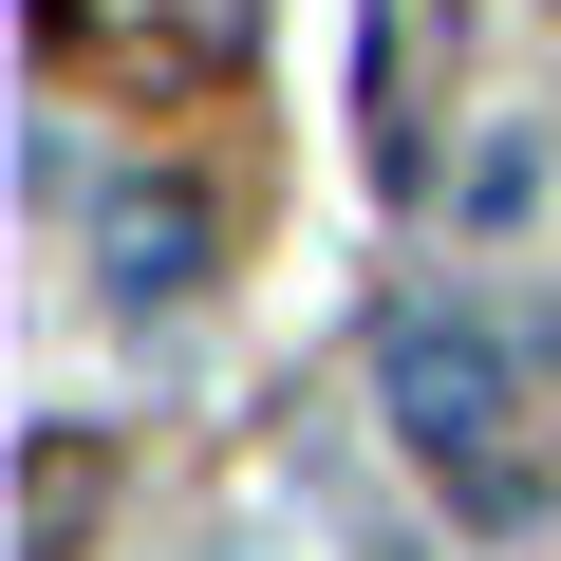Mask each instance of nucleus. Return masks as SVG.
I'll return each instance as SVG.
<instances>
[{
	"instance_id": "2",
	"label": "nucleus",
	"mask_w": 561,
	"mask_h": 561,
	"mask_svg": "<svg viewBox=\"0 0 561 561\" xmlns=\"http://www.w3.org/2000/svg\"><path fill=\"white\" fill-rule=\"evenodd\" d=\"M113 280H131V300H187V280H206V206L187 187H113Z\"/></svg>"
},
{
	"instance_id": "3",
	"label": "nucleus",
	"mask_w": 561,
	"mask_h": 561,
	"mask_svg": "<svg viewBox=\"0 0 561 561\" xmlns=\"http://www.w3.org/2000/svg\"><path fill=\"white\" fill-rule=\"evenodd\" d=\"M94 542V449L76 431H38V486H20V561H76Z\"/></svg>"
},
{
	"instance_id": "1",
	"label": "nucleus",
	"mask_w": 561,
	"mask_h": 561,
	"mask_svg": "<svg viewBox=\"0 0 561 561\" xmlns=\"http://www.w3.org/2000/svg\"><path fill=\"white\" fill-rule=\"evenodd\" d=\"M375 412L449 486V524H542V486H561V375H542V337L486 280H412L375 319Z\"/></svg>"
}]
</instances>
